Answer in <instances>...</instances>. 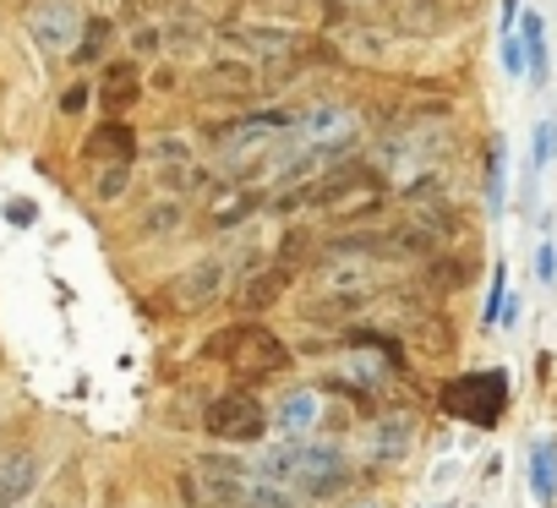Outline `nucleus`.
Instances as JSON below:
<instances>
[{"instance_id": "obj_1", "label": "nucleus", "mask_w": 557, "mask_h": 508, "mask_svg": "<svg viewBox=\"0 0 557 508\" xmlns=\"http://www.w3.org/2000/svg\"><path fill=\"white\" fill-rule=\"evenodd\" d=\"M262 481L273 486H296L307 497H334L350 486V464L329 443H278L262 454Z\"/></svg>"}, {"instance_id": "obj_2", "label": "nucleus", "mask_w": 557, "mask_h": 508, "mask_svg": "<svg viewBox=\"0 0 557 508\" xmlns=\"http://www.w3.org/2000/svg\"><path fill=\"white\" fill-rule=\"evenodd\" d=\"M202 361H219V367H230L240 377H251V372L273 377V372L290 367V345L278 339L273 329H262V323H235V329H224V334H213L202 345Z\"/></svg>"}, {"instance_id": "obj_3", "label": "nucleus", "mask_w": 557, "mask_h": 508, "mask_svg": "<svg viewBox=\"0 0 557 508\" xmlns=\"http://www.w3.org/2000/svg\"><path fill=\"white\" fill-rule=\"evenodd\" d=\"M437 405L448 416L470 421V426H497L503 410H508V377L492 372V367L486 372H459V377H448L437 388Z\"/></svg>"}, {"instance_id": "obj_4", "label": "nucleus", "mask_w": 557, "mask_h": 508, "mask_svg": "<svg viewBox=\"0 0 557 508\" xmlns=\"http://www.w3.org/2000/svg\"><path fill=\"white\" fill-rule=\"evenodd\" d=\"M307 202L323 208V213L356 219V213H367V208L383 202V181L372 170H361V164H345V170H329L323 181H312L307 186Z\"/></svg>"}, {"instance_id": "obj_5", "label": "nucleus", "mask_w": 557, "mask_h": 508, "mask_svg": "<svg viewBox=\"0 0 557 508\" xmlns=\"http://www.w3.org/2000/svg\"><path fill=\"white\" fill-rule=\"evenodd\" d=\"M202 426H208V437H219V443H257L262 432H268V410H262V399L257 394H219L213 405H208V416H202Z\"/></svg>"}, {"instance_id": "obj_6", "label": "nucleus", "mask_w": 557, "mask_h": 508, "mask_svg": "<svg viewBox=\"0 0 557 508\" xmlns=\"http://www.w3.org/2000/svg\"><path fill=\"white\" fill-rule=\"evenodd\" d=\"M224 296V263L219 258H202L191 269H181L170 285H164V307L170 312H202Z\"/></svg>"}, {"instance_id": "obj_7", "label": "nucleus", "mask_w": 557, "mask_h": 508, "mask_svg": "<svg viewBox=\"0 0 557 508\" xmlns=\"http://www.w3.org/2000/svg\"><path fill=\"white\" fill-rule=\"evenodd\" d=\"M28 34L39 39L45 55H72L77 34H83V17H77L72 0H45V7H34V17H28Z\"/></svg>"}, {"instance_id": "obj_8", "label": "nucleus", "mask_w": 557, "mask_h": 508, "mask_svg": "<svg viewBox=\"0 0 557 508\" xmlns=\"http://www.w3.org/2000/svg\"><path fill=\"white\" fill-rule=\"evenodd\" d=\"M296 132L307 148H345L356 132V115L345 104H312L307 115H296Z\"/></svg>"}, {"instance_id": "obj_9", "label": "nucleus", "mask_w": 557, "mask_h": 508, "mask_svg": "<svg viewBox=\"0 0 557 508\" xmlns=\"http://www.w3.org/2000/svg\"><path fill=\"white\" fill-rule=\"evenodd\" d=\"M224 39L240 45V50H251L257 61H290V55H301V45H307L301 34H285V28H251V23H230Z\"/></svg>"}, {"instance_id": "obj_10", "label": "nucleus", "mask_w": 557, "mask_h": 508, "mask_svg": "<svg viewBox=\"0 0 557 508\" xmlns=\"http://www.w3.org/2000/svg\"><path fill=\"white\" fill-rule=\"evenodd\" d=\"M290 274H296V269H285V263H273V269L251 274V280L235 290V307H240V312H262V307H273L278 296L290 290Z\"/></svg>"}, {"instance_id": "obj_11", "label": "nucleus", "mask_w": 557, "mask_h": 508, "mask_svg": "<svg viewBox=\"0 0 557 508\" xmlns=\"http://www.w3.org/2000/svg\"><path fill=\"white\" fill-rule=\"evenodd\" d=\"M137 94H143L137 61H110V66H104V83H99L104 110H110V115H121V110H132V104H137Z\"/></svg>"}, {"instance_id": "obj_12", "label": "nucleus", "mask_w": 557, "mask_h": 508, "mask_svg": "<svg viewBox=\"0 0 557 508\" xmlns=\"http://www.w3.org/2000/svg\"><path fill=\"white\" fill-rule=\"evenodd\" d=\"M83 153H88V159H110V164H132L137 137H132V126H126V121H104V126H94V132H88Z\"/></svg>"}, {"instance_id": "obj_13", "label": "nucleus", "mask_w": 557, "mask_h": 508, "mask_svg": "<svg viewBox=\"0 0 557 508\" xmlns=\"http://www.w3.org/2000/svg\"><path fill=\"white\" fill-rule=\"evenodd\" d=\"M202 83L219 88V94L246 99V94H257V66H251V61H208V66H202Z\"/></svg>"}, {"instance_id": "obj_14", "label": "nucleus", "mask_w": 557, "mask_h": 508, "mask_svg": "<svg viewBox=\"0 0 557 508\" xmlns=\"http://www.w3.org/2000/svg\"><path fill=\"white\" fill-rule=\"evenodd\" d=\"M273 421H278V432H290V437L312 432V426H318V394H307V388H301V394H290L285 405H278V416H273Z\"/></svg>"}, {"instance_id": "obj_15", "label": "nucleus", "mask_w": 557, "mask_h": 508, "mask_svg": "<svg viewBox=\"0 0 557 508\" xmlns=\"http://www.w3.org/2000/svg\"><path fill=\"white\" fill-rule=\"evenodd\" d=\"M339 50L345 55H356V61H383L388 55V28H372V23H361V28H345V39H339Z\"/></svg>"}, {"instance_id": "obj_16", "label": "nucleus", "mask_w": 557, "mask_h": 508, "mask_svg": "<svg viewBox=\"0 0 557 508\" xmlns=\"http://www.w3.org/2000/svg\"><path fill=\"white\" fill-rule=\"evenodd\" d=\"M34 475H39V464H34L28 454H17V459H7V464H0V508H12L17 497H28Z\"/></svg>"}, {"instance_id": "obj_17", "label": "nucleus", "mask_w": 557, "mask_h": 508, "mask_svg": "<svg viewBox=\"0 0 557 508\" xmlns=\"http://www.w3.org/2000/svg\"><path fill=\"white\" fill-rule=\"evenodd\" d=\"M519 39H524V55H530V83H546V23L535 17V12H524L519 17Z\"/></svg>"}, {"instance_id": "obj_18", "label": "nucleus", "mask_w": 557, "mask_h": 508, "mask_svg": "<svg viewBox=\"0 0 557 508\" xmlns=\"http://www.w3.org/2000/svg\"><path fill=\"white\" fill-rule=\"evenodd\" d=\"M530 486H535L541 503L557 497V448H552V443H541V448L530 454Z\"/></svg>"}, {"instance_id": "obj_19", "label": "nucleus", "mask_w": 557, "mask_h": 508, "mask_svg": "<svg viewBox=\"0 0 557 508\" xmlns=\"http://www.w3.org/2000/svg\"><path fill=\"white\" fill-rule=\"evenodd\" d=\"M405 17H410L416 34H448L454 28L448 7H437V0H405Z\"/></svg>"}, {"instance_id": "obj_20", "label": "nucleus", "mask_w": 557, "mask_h": 508, "mask_svg": "<svg viewBox=\"0 0 557 508\" xmlns=\"http://www.w3.org/2000/svg\"><path fill=\"white\" fill-rule=\"evenodd\" d=\"M312 251H318V235L301 224V230H285V240H278V263H285V269H296V263H307L312 258Z\"/></svg>"}, {"instance_id": "obj_21", "label": "nucleus", "mask_w": 557, "mask_h": 508, "mask_svg": "<svg viewBox=\"0 0 557 508\" xmlns=\"http://www.w3.org/2000/svg\"><path fill=\"white\" fill-rule=\"evenodd\" d=\"M503 191H508V181H503V143L492 137L486 143V208L492 213H503Z\"/></svg>"}, {"instance_id": "obj_22", "label": "nucleus", "mask_w": 557, "mask_h": 508, "mask_svg": "<svg viewBox=\"0 0 557 508\" xmlns=\"http://www.w3.org/2000/svg\"><path fill=\"white\" fill-rule=\"evenodd\" d=\"M470 274H475V269H470L465 258H437V263L426 269V285H432V290H459Z\"/></svg>"}, {"instance_id": "obj_23", "label": "nucleus", "mask_w": 557, "mask_h": 508, "mask_svg": "<svg viewBox=\"0 0 557 508\" xmlns=\"http://www.w3.org/2000/svg\"><path fill=\"white\" fill-rule=\"evenodd\" d=\"M552 159H557V115H546V121L535 126V137H530V164L546 170Z\"/></svg>"}, {"instance_id": "obj_24", "label": "nucleus", "mask_w": 557, "mask_h": 508, "mask_svg": "<svg viewBox=\"0 0 557 508\" xmlns=\"http://www.w3.org/2000/svg\"><path fill=\"white\" fill-rule=\"evenodd\" d=\"M405 448H410V421H383L377 426V459H405Z\"/></svg>"}, {"instance_id": "obj_25", "label": "nucleus", "mask_w": 557, "mask_h": 508, "mask_svg": "<svg viewBox=\"0 0 557 508\" xmlns=\"http://www.w3.org/2000/svg\"><path fill=\"white\" fill-rule=\"evenodd\" d=\"M345 12L361 23H388L394 12H405V0H345Z\"/></svg>"}, {"instance_id": "obj_26", "label": "nucleus", "mask_w": 557, "mask_h": 508, "mask_svg": "<svg viewBox=\"0 0 557 508\" xmlns=\"http://www.w3.org/2000/svg\"><path fill=\"white\" fill-rule=\"evenodd\" d=\"M240 508H301L296 497H285L273 481H257V486H246V503Z\"/></svg>"}, {"instance_id": "obj_27", "label": "nucleus", "mask_w": 557, "mask_h": 508, "mask_svg": "<svg viewBox=\"0 0 557 508\" xmlns=\"http://www.w3.org/2000/svg\"><path fill=\"white\" fill-rule=\"evenodd\" d=\"M175 224H181V202H153L148 219H143V235H164V230H175Z\"/></svg>"}, {"instance_id": "obj_28", "label": "nucleus", "mask_w": 557, "mask_h": 508, "mask_svg": "<svg viewBox=\"0 0 557 508\" xmlns=\"http://www.w3.org/2000/svg\"><path fill=\"white\" fill-rule=\"evenodd\" d=\"M104 39H110V23H94V28H88V39H83V45L72 50V61H77V66H88V61H94V55L104 50Z\"/></svg>"}, {"instance_id": "obj_29", "label": "nucleus", "mask_w": 557, "mask_h": 508, "mask_svg": "<svg viewBox=\"0 0 557 508\" xmlns=\"http://www.w3.org/2000/svg\"><path fill=\"white\" fill-rule=\"evenodd\" d=\"M121 191H126V164H110V170L99 175V197H104V202H115Z\"/></svg>"}, {"instance_id": "obj_30", "label": "nucleus", "mask_w": 557, "mask_h": 508, "mask_svg": "<svg viewBox=\"0 0 557 508\" xmlns=\"http://www.w3.org/2000/svg\"><path fill=\"white\" fill-rule=\"evenodd\" d=\"M535 274H541L546 285H557V246H552V240L535 251Z\"/></svg>"}, {"instance_id": "obj_31", "label": "nucleus", "mask_w": 557, "mask_h": 508, "mask_svg": "<svg viewBox=\"0 0 557 508\" xmlns=\"http://www.w3.org/2000/svg\"><path fill=\"white\" fill-rule=\"evenodd\" d=\"M153 153H159L164 164H191V153H186V143H181V137H164Z\"/></svg>"}, {"instance_id": "obj_32", "label": "nucleus", "mask_w": 557, "mask_h": 508, "mask_svg": "<svg viewBox=\"0 0 557 508\" xmlns=\"http://www.w3.org/2000/svg\"><path fill=\"white\" fill-rule=\"evenodd\" d=\"M83 104H88V88H83V83H77V88H66V99H61V110H66V115H77Z\"/></svg>"}, {"instance_id": "obj_33", "label": "nucleus", "mask_w": 557, "mask_h": 508, "mask_svg": "<svg viewBox=\"0 0 557 508\" xmlns=\"http://www.w3.org/2000/svg\"><path fill=\"white\" fill-rule=\"evenodd\" d=\"M519 312H524V301H503V318H508L503 329H519Z\"/></svg>"}]
</instances>
